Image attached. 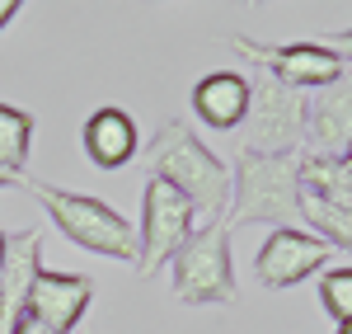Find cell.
Segmentation results:
<instances>
[{
  "label": "cell",
  "instance_id": "obj_17",
  "mask_svg": "<svg viewBox=\"0 0 352 334\" xmlns=\"http://www.w3.org/2000/svg\"><path fill=\"white\" fill-rule=\"evenodd\" d=\"M324 48L338 52V56H352V28H333V33L324 38Z\"/></svg>",
  "mask_w": 352,
  "mask_h": 334
},
{
  "label": "cell",
  "instance_id": "obj_15",
  "mask_svg": "<svg viewBox=\"0 0 352 334\" xmlns=\"http://www.w3.org/2000/svg\"><path fill=\"white\" fill-rule=\"evenodd\" d=\"M28 146H33V118L14 104H0V169L24 174Z\"/></svg>",
  "mask_w": 352,
  "mask_h": 334
},
{
  "label": "cell",
  "instance_id": "obj_4",
  "mask_svg": "<svg viewBox=\"0 0 352 334\" xmlns=\"http://www.w3.org/2000/svg\"><path fill=\"white\" fill-rule=\"evenodd\" d=\"M169 278H174V297L184 306H240L230 226L212 222L202 231H192L188 245L169 259Z\"/></svg>",
  "mask_w": 352,
  "mask_h": 334
},
{
  "label": "cell",
  "instance_id": "obj_2",
  "mask_svg": "<svg viewBox=\"0 0 352 334\" xmlns=\"http://www.w3.org/2000/svg\"><path fill=\"white\" fill-rule=\"evenodd\" d=\"M235 202L226 212L230 236L244 226H272V231H296L300 226V156H244L230 174Z\"/></svg>",
  "mask_w": 352,
  "mask_h": 334
},
{
  "label": "cell",
  "instance_id": "obj_1",
  "mask_svg": "<svg viewBox=\"0 0 352 334\" xmlns=\"http://www.w3.org/2000/svg\"><path fill=\"white\" fill-rule=\"evenodd\" d=\"M141 160H146L151 179H164L169 189H179L188 198L192 212L207 226L226 222V212H230V165L212 146L197 141V132L184 118H164L155 127V137L146 141Z\"/></svg>",
  "mask_w": 352,
  "mask_h": 334
},
{
  "label": "cell",
  "instance_id": "obj_9",
  "mask_svg": "<svg viewBox=\"0 0 352 334\" xmlns=\"http://www.w3.org/2000/svg\"><path fill=\"white\" fill-rule=\"evenodd\" d=\"M329 259H333V250L315 231H305V226H296V231H268V240L254 254V278L263 282L268 292H287V287L305 282L310 273H320Z\"/></svg>",
  "mask_w": 352,
  "mask_h": 334
},
{
  "label": "cell",
  "instance_id": "obj_7",
  "mask_svg": "<svg viewBox=\"0 0 352 334\" xmlns=\"http://www.w3.org/2000/svg\"><path fill=\"white\" fill-rule=\"evenodd\" d=\"M226 43H230L244 61H254L263 76L292 85L300 94L343 81V71H348V61L338 52H329L324 43H258V38H244V33H230Z\"/></svg>",
  "mask_w": 352,
  "mask_h": 334
},
{
  "label": "cell",
  "instance_id": "obj_6",
  "mask_svg": "<svg viewBox=\"0 0 352 334\" xmlns=\"http://www.w3.org/2000/svg\"><path fill=\"white\" fill-rule=\"evenodd\" d=\"M197 231V212L179 189H169L164 179H146L141 194V226H136V273L155 278L174 254L188 245Z\"/></svg>",
  "mask_w": 352,
  "mask_h": 334
},
{
  "label": "cell",
  "instance_id": "obj_22",
  "mask_svg": "<svg viewBox=\"0 0 352 334\" xmlns=\"http://www.w3.org/2000/svg\"><path fill=\"white\" fill-rule=\"evenodd\" d=\"M0 259H5V231H0Z\"/></svg>",
  "mask_w": 352,
  "mask_h": 334
},
{
  "label": "cell",
  "instance_id": "obj_8",
  "mask_svg": "<svg viewBox=\"0 0 352 334\" xmlns=\"http://www.w3.org/2000/svg\"><path fill=\"white\" fill-rule=\"evenodd\" d=\"M352 151V76L305 94V137L300 160H343Z\"/></svg>",
  "mask_w": 352,
  "mask_h": 334
},
{
  "label": "cell",
  "instance_id": "obj_3",
  "mask_svg": "<svg viewBox=\"0 0 352 334\" xmlns=\"http://www.w3.org/2000/svg\"><path fill=\"white\" fill-rule=\"evenodd\" d=\"M24 189L56 222V231L80 245L89 254H104V259H122V264H136V226L113 212L104 198L89 194H71V189H56V184H43V179H24Z\"/></svg>",
  "mask_w": 352,
  "mask_h": 334
},
{
  "label": "cell",
  "instance_id": "obj_20",
  "mask_svg": "<svg viewBox=\"0 0 352 334\" xmlns=\"http://www.w3.org/2000/svg\"><path fill=\"white\" fill-rule=\"evenodd\" d=\"M14 184H24V174H10V169H0V189H14Z\"/></svg>",
  "mask_w": 352,
  "mask_h": 334
},
{
  "label": "cell",
  "instance_id": "obj_11",
  "mask_svg": "<svg viewBox=\"0 0 352 334\" xmlns=\"http://www.w3.org/2000/svg\"><path fill=\"white\" fill-rule=\"evenodd\" d=\"M43 273V231L24 226L14 236H5V259H0V325H14V315H24L28 287Z\"/></svg>",
  "mask_w": 352,
  "mask_h": 334
},
{
  "label": "cell",
  "instance_id": "obj_10",
  "mask_svg": "<svg viewBox=\"0 0 352 334\" xmlns=\"http://www.w3.org/2000/svg\"><path fill=\"white\" fill-rule=\"evenodd\" d=\"M94 306V282L80 278V273H56V269H43L33 287H28L24 311L33 320H43L47 330L71 334L85 320V311Z\"/></svg>",
  "mask_w": 352,
  "mask_h": 334
},
{
  "label": "cell",
  "instance_id": "obj_14",
  "mask_svg": "<svg viewBox=\"0 0 352 334\" xmlns=\"http://www.w3.org/2000/svg\"><path fill=\"white\" fill-rule=\"evenodd\" d=\"M300 222L310 226L329 250H348L352 254V207H338L320 194H300Z\"/></svg>",
  "mask_w": 352,
  "mask_h": 334
},
{
  "label": "cell",
  "instance_id": "obj_13",
  "mask_svg": "<svg viewBox=\"0 0 352 334\" xmlns=\"http://www.w3.org/2000/svg\"><path fill=\"white\" fill-rule=\"evenodd\" d=\"M188 99L207 127L235 132L244 123V113H249V76H240V71H212V76H202L192 85Z\"/></svg>",
  "mask_w": 352,
  "mask_h": 334
},
{
  "label": "cell",
  "instance_id": "obj_12",
  "mask_svg": "<svg viewBox=\"0 0 352 334\" xmlns=\"http://www.w3.org/2000/svg\"><path fill=\"white\" fill-rule=\"evenodd\" d=\"M80 146L99 169H122L136 151H141V132H136L132 113H122V109L109 104V109H94L89 118H85Z\"/></svg>",
  "mask_w": 352,
  "mask_h": 334
},
{
  "label": "cell",
  "instance_id": "obj_18",
  "mask_svg": "<svg viewBox=\"0 0 352 334\" xmlns=\"http://www.w3.org/2000/svg\"><path fill=\"white\" fill-rule=\"evenodd\" d=\"M10 334H56V330H47L43 320H33V315H14V325H10Z\"/></svg>",
  "mask_w": 352,
  "mask_h": 334
},
{
  "label": "cell",
  "instance_id": "obj_5",
  "mask_svg": "<svg viewBox=\"0 0 352 334\" xmlns=\"http://www.w3.org/2000/svg\"><path fill=\"white\" fill-rule=\"evenodd\" d=\"M300 137H305V94L258 71L249 81L240 151L244 156H300Z\"/></svg>",
  "mask_w": 352,
  "mask_h": 334
},
{
  "label": "cell",
  "instance_id": "obj_16",
  "mask_svg": "<svg viewBox=\"0 0 352 334\" xmlns=\"http://www.w3.org/2000/svg\"><path fill=\"white\" fill-rule=\"evenodd\" d=\"M320 302H324V311L338 320V325L352 320V264L324 273V282H320Z\"/></svg>",
  "mask_w": 352,
  "mask_h": 334
},
{
  "label": "cell",
  "instance_id": "obj_19",
  "mask_svg": "<svg viewBox=\"0 0 352 334\" xmlns=\"http://www.w3.org/2000/svg\"><path fill=\"white\" fill-rule=\"evenodd\" d=\"M19 10H24L19 0H0V33H5V28H10L14 19H19Z\"/></svg>",
  "mask_w": 352,
  "mask_h": 334
},
{
  "label": "cell",
  "instance_id": "obj_21",
  "mask_svg": "<svg viewBox=\"0 0 352 334\" xmlns=\"http://www.w3.org/2000/svg\"><path fill=\"white\" fill-rule=\"evenodd\" d=\"M333 334H352V320H343V325H338V330H333Z\"/></svg>",
  "mask_w": 352,
  "mask_h": 334
}]
</instances>
